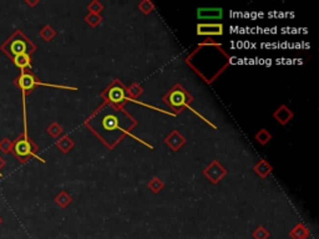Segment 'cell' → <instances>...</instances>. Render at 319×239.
<instances>
[{
    "mask_svg": "<svg viewBox=\"0 0 319 239\" xmlns=\"http://www.w3.org/2000/svg\"><path fill=\"white\" fill-rule=\"evenodd\" d=\"M0 50L4 54L13 60L15 56L19 55H29L31 56L34 51L36 50V46L29 40L27 35L22 30H15V31L0 45Z\"/></svg>",
    "mask_w": 319,
    "mask_h": 239,
    "instance_id": "obj_1",
    "label": "cell"
},
{
    "mask_svg": "<svg viewBox=\"0 0 319 239\" xmlns=\"http://www.w3.org/2000/svg\"><path fill=\"white\" fill-rule=\"evenodd\" d=\"M38 152V146L31 141V138L27 136V131L20 133L17 137V140L13 142V150L11 153L17 157L22 163H27L30 157H36L38 159L43 161L40 157L36 156ZM44 162V161H43Z\"/></svg>",
    "mask_w": 319,
    "mask_h": 239,
    "instance_id": "obj_2",
    "label": "cell"
},
{
    "mask_svg": "<svg viewBox=\"0 0 319 239\" xmlns=\"http://www.w3.org/2000/svg\"><path fill=\"white\" fill-rule=\"evenodd\" d=\"M13 83L17 87H19L23 92V97L25 99L27 95H29L30 92L33 91L36 86H50V87H60V89H71V87L66 86H57V85H49V83H44L39 81V79L36 78L33 74L31 69H25V70H22L19 76L14 79Z\"/></svg>",
    "mask_w": 319,
    "mask_h": 239,
    "instance_id": "obj_3",
    "label": "cell"
},
{
    "mask_svg": "<svg viewBox=\"0 0 319 239\" xmlns=\"http://www.w3.org/2000/svg\"><path fill=\"white\" fill-rule=\"evenodd\" d=\"M197 29L198 35H222L223 32V27L219 24L198 25Z\"/></svg>",
    "mask_w": 319,
    "mask_h": 239,
    "instance_id": "obj_4",
    "label": "cell"
},
{
    "mask_svg": "<svg viewBox=\"0 0 319 239\" xmlns=\"http://www.w3.org/2000/svg\"><path fill=\"white\" fill-rule=\"evenodd\" d=\"M198 18L201 19H221L222 18V9L213 8V9H198L197 13Z\"/></svg>",
    "mask_w": 319,
    "mask_h": 239,
    "instance_id": "obj_5",
    "label": "cell"
},
{
    "mask_svg": "<svg viewBox=\"0 0 319 239\" xmlns=\"http://www.w3.org/2000/svg\"><path fill=\"white\" fill-rule=\"evenodd\" d=\"M13 64L20 69V70H25V69H31V59L29 55H19L15 56L13 60Z\"/></svg>",
    "mask_w": 319,
    "mask_h": 239,
    "instance_id": "obj_6",
    "label": "cell"
},
{
    "mask_svg": "<svg viewBox=\"0 0 319 239\" xmlns=\"http://www.w3.org/2000/svg\"><path fill=\"white\" fill-rule=\"evenodd\" d=\"M170 101L173 107H182L185 105V102H186V96H185V94L182 91H175L171 95Z\"/></svg>",
    "mask_w": 319,
    "mask_h": 239,
    "instance_id": "obj_7",
    "label": "cell"
},
{
    "mask_svg": "<svg viewBox=\"0 0 319 239\" xmlns=\"http://www.w3.org/2000/svg\"><path fill=\"white\" fill-rule=\"evenodd\" d=\"M308 229L306 227L303 226V224H298L292 232H291V237L293 239H306L308 237Z\"/></svg>",
    "mask_w": 319,
    "mask_h": 239,
    "instance_id": "obj_8",
    "label": "cell"
},
{
    "mask_svg": "<svg viewBox=\"0 0 319 239\" xmlns=\"http://www.w3.org/2000/svg\"><path fill=\"white\" fill-rule=\"evenodd\" d=\"M39 35H40V38H43L45 41H50L55 36V30L53 29L50 25H46V27H44L43 29L40 30Z\"/></svg>",
    "mask_w": 319,
    "mask_h": 239,
    "instance_id": "obj_9",
    "label": "cell"
},
{
    "mask_svg": "<svg viewBox=\"0 0 319 239\" xmlns=\"http://www.w3.org/2000/svg\"><path fill=\"white\" fill-rule=\"evenodd\" d=\"M276 117L278 118V121H281L282 124H286V122L292 117V112H290V111L287 110V108L283 106L278 112H276Z\"/></svg>",
    "mask_w": 319,
    "mask_h": 239,
    "instance_id": "obj_10",
    "label": "cell"
},
{
    "mask_svg": "<svg viewBox=\"0 0 319 239\" xmlns=\"http://www.w3.org/2000/svg\"><path fill=\"white\" fill-rule=\"evenodd\" d=\"M11 150H13V141H11L10 138L5 137L0 141V151H1V152L8 155V153L11 152Z\"/></svg>",
    "mask_w": 319,
    "mask_h": 239,
    "instance_id": "obj_11",
    "label": "cell"
},
{
    "mask_svg": "<svg viewBox=\"0 0 319 239\" xmlns=\"http://www.w3.org/2000/svg\"><path fill=\"white\" fill-rule=\"evenodd\" d=\"M56 145H57V147L62 151V152H68V151L73 147L74 143L71 142V140L69 137H64V138H61V140L57 141Z\"/></svg>",
    "mask_w": 319,
    "mask_h": 239,
    "instance_id": "obj_12",
    "label": "cell"
},
{
    "mask_svg": "<svg viewBox=\"0 0 319 239\" xmlns=\"http://www.w3.org/2000/svg\"><path fill=\"white\" fill-rule=\"evenodd\" d=\"M55 202H56V203L59 204L60 207L64 208V207H66V206H68L69 203H70L71 198L68 196V194L65 193V192H61V193H60L59 196H57L56 198H55Z\"/></svg>",
    "mask_w": 319,
    "mask_h": 239,
    "instance_id": "obj_13",
    "label": "cell"
},
{
    "mask_svg": "<svg viewBox=\"0 0 319 239\" xmlns=\"http://www.w3.org/2000/svg\"><path fill=\"white\" fill-rule=\"evenodd\" d=\"M48 132H49V134L50 136H53V137H57V136L62 132V129L59 124L54 122V124H52L49 127H48Z\"/></svg>",
    "mask_w": 319,
    "mask_h": 239,
    "instance_id": "obj_14",
    "label": "cell"
},
{
    "mask_svg": "<svg viewBox=\"0 0 319 239\" xmlns=\"http://www.w3.org/2000/svg\"><path fill=\"white\" fill-rule=\"evenodd\" d=\"M253 237L254 239H267L269 237V233L267 232V229L260 227V228L253 232Z\"/></svg>",
    "mask_w": 319,
    "mask_h": 239,
    "instance_id": "obj_15",
    "label": "cell"
},
{
    "mask_svg": "<svg viewBox=\"0 0 319 239\" xmlns=\"http://www.w3.org/2000/svg\"><path fill=\"white\" fill-rule=\"evenodd\" d=\"M116 125H117V120L116 117H114V116H108V117H106L105 120H104V126H105V129L107 130L114 129V127H116Z\"/></svg>",
    "mask_w": 319,
    "mask_h": 239,
    "instance_id": "obj_16",
    "label": "cell"
},
{
    "mask_svg": "<svg viewBox=\"0 0 319 239\" xmlns=\"http://www.w3.org/2000/svg\"><path fill=\"white\" fill-rule=\"evenodd\" d=\"M269 138H270V136H269V134H267V132H266L265 130H263V131L261 132V133L257 134V140L260 141V142H262V143H266L268 140H269Z\"/></svg>",
    "mask_w": 319,
    "mask_h": 239,
    "instance_id": "obj_17",
    "label": "cell"
},
{
    "mask_svg": "<svg viewBox=\"0 0 319 239\" xmlns=\"http://www.w3.org/2000/svg\"><path fill=\"white\" fill-rule=\"evenodd\" d=\"M5 166V159L0 156V177H3V168Z\"/></svg>",
    "mask_w": 319,
    "mask_h": 239,
    "instance_id": "obj_18",
    "label": "cell"
},
{
    "mask_svg": "<svg viewBox=\"0 0 319 239\" xmlns=\"http://www.w3.org/2000/svg\"><path fill=\"white\" fill-rule=\"evenodd\" d=\"M25 4H27V5H30V6H34L38 4V1H35V3H31V1H29V0H25Z\"/></svg>",
    "mask_w": 319,
    "mask_h": 239,
    "instance_id": "obj_19",
    "label": "cell"
},
{
    "mask_svg": "<svg viewBox=\"0 0 319 239\" xmlns=\"http://www.w3.org/2000/svg\"><path fill=\"white\" fill-rule=\"evenodd\" d=\"M1 222H3V219H1V218H0V224H1Z\"/></svg>",
    "mask_w": 319,
    "mask_h": 239,
    "instance_id": "obj_20",
    "label": "cell"
}]
</instances>
